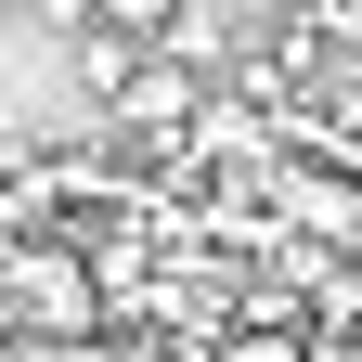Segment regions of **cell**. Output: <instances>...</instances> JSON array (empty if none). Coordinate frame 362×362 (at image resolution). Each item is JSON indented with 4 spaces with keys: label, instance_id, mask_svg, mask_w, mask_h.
Segmentation results:
<instances>
[{
    "label": "cell",
    "instance_id": "obj_1",
    "mask_svg": "<svg viewBox=\"0 0 362 362\" xmlns=\"http://www.w3.org/2000/svg\"><path fill=\"white\" fill-rule=\"evenodd\" d=\"M0 324H13V349L104 337V285H90L78 233H52V220H13V233H0Z\"/></svg>",
    "mask_w": 362,
    "mask_h": 362
},
{
    "label": "cell",
    "instance_id": "obj_3",
    "mask_svg": "<svg viewBox=\"0 0 362 362\" xmlns=\"http://www.w3.org/2000/svg\"><path fill=\"white\" fill-rule=\"evenodd\" d=\"M194 362H298V337H285V324H259V337H246V324H233V337H207V349H194Z\"/></svg>",
    "mask_w": 362,
    "mask_h": 362
},
{
    "label": "cell",
    "instance_id": "obj_2",
    "mask_svg": "<svg viewBox=\"0 0 362 362\" xmlns=\"http://www.w3.org/2000/svg\"><path fill=\"white\" fill-rule=\"evenodd\" d=\"M78 26H104V39H143V52H156V39L181 26V0H78Z\"/></svg>",
    "mask_w": 362,
    "mask_h": 362
}]
</instances>
